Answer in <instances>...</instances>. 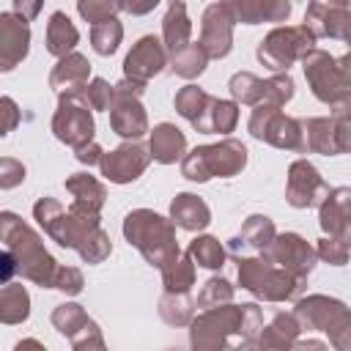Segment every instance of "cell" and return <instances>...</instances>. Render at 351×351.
<instances>
[{
  "instance_id": "obj_31",
  "label": "cell",
  "mask_w": 351,
  "mask_h": 351,
  "mask_svg": "<svg viewBox=\"0 0 351 351\" xmlns=\"http://www.w3.org/2000/svg\"><path fill=\"white\" fill-rule=\"evenodd\" d=\"M274 236H277L274 222H271L266 214H250V217L244 219V225H241V233L230 241V247H233V250H239V247H252V250L263 252Z\"/></svg>"
},
{
  "instance_id": "obj_5",
  "label": "cell",
  "mask_w": 351,
  "mask_h": 351,
  "mask_svg": "<svg viewBox=\"0 0 351 351\" xmlns=\"http://www.w3.org/2000/svg\"><path fill=\"white\" fill-rule=\"evenodd\" d=\"M302 69L313 96L335 110L348 107L351 101V71L348 58H332L324 49H313L302 58Z\"/></svg>"
},
{
  "instance_id": "obj_4",
  "label": "cell",
  "mask_w": 351,
  "mask_h": 351,
  "mask_svg": "<svg viewBox=\"0 0 351 351\" xmlns=\"http://www.w3.org/2000/svg\"><path fill=\"white\" fill-rule=\"evenodd\" d=\"M33 217L44 228V233L66 250H77L96 228H101L99 214L85 211L74 203L63 208L55 197H38L33 206Z\"/></svg>"
},
{
  "instance_id": "obj_41",
  "label": "cell",
  "mask_w": 351,
  "mask_h": 351,
  "mask_svg": "<svg viewBox=\"0 0 351 351\" xmlns=\"http://www.w3.org/2000/svg\"><path fill=\"white\" fill-rule=\"evenodd\" d=\"M230 302H233V285L225 277H211V280L203 282L195 307L211 310V307H222V304H230Z\"/></svg>"
},
{
  "instance_id": "obj_9",
  "label": "cell",
  "mask_w": 351,
  "mask_h": 351,
  "mask_svg": "<svg viewBox=\"0 0 351 351\" xmlns=\"http://www.w3.org/2000/svg\"><path fill=\"white\" fill-rule=\"evenodd\" d=\"M236 263H239L236 266L239 285L263 302H288L302 288L296 277L277 269L266 258H239Z\"/></svg>"
},
{
  "instance_id": "obj_43",
  "label": "cell",
  "mask_w": 351,
  "mask_h": 351,
  "mask_svg": "<svg viewBox=\"0 0 351 351\" xmlns=\"http://www.w3.org/2000/svg\"><path fill=\"white\" fill-rule=\"evenodd\" d=\"M77 11H80V16L85 22L99 25V22L115 19V14L123 11V3H118V0H80L77 3Z\"/></svg>"
},
{
  "instance_id": "obj_8",
  "label": "cell",
  "mask_w": 351,
  "mask_h": 351,
  "mask_svg": "<svg viewBox=\"0 0 351 351\" xmlns=\"http://www.w3.org/2000/svg\"><path fill=\"white\" fill-rule=\"evenodd\" d=\"M313 49H315V36L304 25H285L269 30L266 38L258 44L255 55L269 71L288 74V69Z\"/></svg>"
},
{
  "instance_id": "obj_58",
  "label": "cell",
  "mask_w": 351,
  "mask_h": 351,
  "mask_svg": "<svg viewBox=\"0 0 351 351\" xmlns=\"http://www.w3.org/2000/svg\"><path fill=\"white\" fill-rule=\"evenodd\" d=\"M170 351H178V348H170Z\"/></svg>"
},
{
  "instance_id": "obj_18",
  "label": "cell",
  "mask_w": 351,
  "mask_h": 351,
  "mask_svg": "<svg viewBox=\"0 0 351 351\" xmlns=\"http://www.w3.org/2000/svg\"><path fill=\"white\" fill-rule=\"evenodd\" d=\"M165 66H167V49L162 44V38L143 36V38H137V44L129 49V55L123 60V80L148 85V80L156 77Z\"/></svg>"
},
{
  "instance_id": "obj_57",
  "label": "cell",
  "mask_w": 351,
  "mask_h": 351,
  "mask_svg": "<svg viewBox=\"0 0 351 351\" xmlns=\"http://www.w3.org/2000/svg\"><path fill=\"white\" fill-rule=\"evenodd\" d=\"M230 351H258V346H255V340H241V343H236Z\"/></svg>"
},
{
  "instance_id": "obj_24",
  "label": "cell",
  "mask_w": 351,
  "mask_h": 351,
  "mask_svg": "<svg viewBox=\"0 0 351 351\" xmlns=\"http://www.w3.org/2000/svg\"><path fill=\"white\" fill-rule=\"evenodd\" d=\"M170 222L178 225L181 230L195 233V230L208 228V222H211V208L206 206L203 197H197V195H192V192H178V195L173 197V203H170Z\"/></svg>"
},
{
  "instance_id": "obj_42",
  "label": "cell",
  "mask_w": 351,
  "mask_h": 351,
  "mask_svg": "<svg viewBox=\"0 0 351 351\" xmlns=\"http://www.w3.org/2000/svg\"><path fill=\"white\" fill-rule=\"evenodd\" d=\"M293 99V80L291 74H274L269 80H263V101L269 107H282Z\"/></svg>"
},
{
  "instance_id": "obj_32",
  "label": "cell",
  "mask_w": 351,
  "mask_h": 351,
  "mask_svg": "<svg viewBox=\"0 0 351 351\" xmlns=\"http://www.w3.org/2000/svg\"><path fill=\"white\" fill-rule=\"evenodd\" d=\"M30 315V293L22 282H8L0 288V324H22Z\"/></svg>"
},
{
  "instance_id": "obj_35",
  "label": "cell",
  "mask_w": 351,
  "mask_h": 351,
  "mask_svg": "<svg viewBox=\"0 0 351 351\" xmlns=\"http://www.w3.org/2000/svg\"><path fill=\"white\" fill-rule=\"evenodd\" d=\"M159 318L170 326H186L195 318V302L189 299V293H162Z\"/></svg>"
},
{
  "instance_id": "obj_12",
  "label": "cell",
  "mask_w": 351,
  "mask_h": 351,
  "mask_svg": "<svg viewBox=\"0 0 351 351\" xmlns=\"http://www.w3.org/2000/svg\"><path fill=\"white\" fill-rule=\"evenodd\" d=\"M302 137H304V151L324 154V156H337L351 148V121H348V107L337 110L329 118H302Z\"/></svg>"
},
{
  "instance_id": "obj_11",
  "label": "cell",
  "mask_w": 351,
  "mask_h": 351,
  "mask_svg": "<svg viewBox=\"0 0 351 351\" xmlns=\"http://www.w3.org/2000/svg\"><path fill=\"white\" fill-rule=\"evenodd\" d=\"M247 129L261 143H269V145L282 148V151H299V154H304V137H302L299 118L285 115L280 107L258 104L252 110V115H250Z\"/></svg>"
},
{
  "instance_id": "obj_34",
  "label": "cell",
  "mask_w": 351,
  "mask_h": 351,
  "mask_svg": "<svg viewBox=\"0 0 351 351\" xmlns=\"http://www.w3.org/2000/svg\"><path fill=\"white\" fill-rule=\"evenodd\" d=\"M93 324V318L85 313V307L82 304H77V302H63V304H58L55 310H52V326L63 335V337H77L82 329H88Z\"/></svg>"
},
{
  "instance_id": "obj_48",
  "label": "cell",
  "mask_w": 351,
  "mask_h": 351,
  "mask_svg": "<svg viewBox=\"0 0 351 351\" xmlns=\"http://www.w3.org/2000/svg\"><path fill=\"white\" fill-rule=\"evenodd\" d=\"M25 181V165L14 156H0V189H14Z\"/></svg>"
},
{
  "instance_id": "obj_33",
  "label": "cell",
  "mask_w": 351,
  "mask_h": 351,
  "mask_svg": "<svg viewBox=\"0 0 351 351\" xmlns=\"http://www.w3.org/2000/svg\"><path fill=\"white\" fill-rule=\"evenodd\" d=\"M162 271V285L165 293H189L195 285V263L186 252H181L176 261H170Z\"/></svg>"
},
{
  "instance_id": "obj_40",
  "label": "cell",
  "mask_w": 351,
  "mask_h": 351,
  "mask_svg": "<svg viewBox=\"0 0 351 351\" xmlns=\"http://www.w3.org/2000/svg\"><path fill=\"white\" fill-rule=\"evenodd\" d=\"M208 93L203 90V88H197V85H184L178 93H176V112L181 115V118H186L189 123H195L197 118H200V112L206 110V104H208Z\"/></svg>"
},
{
  "instance_id": "obj_26",
  "label": "cell",
  "mask_w": 351,
  "mask_h": 351,
  "mask_svg": "<svg viewBox=\"0 0 351 351\" xmlns=\"http://www.w3.org/2000/svg\"><path fill=\"white\" fill-rule=\"evenodd\" d=\"M230 11L236 22L258 25V22H285L291 14L288 0H230Z\"/></svg>"
},
{
  "instance_id": "obj_38",
  "label": "cell",
  "mask_w": 351,
  "mask_h": 351,
  "mask_svg": "<svg viewBox=\"0 0 351 351\" xmlns=\"http://www.w3.org/2000/svg\"><path fill=\"white\" fill-rule=\"evenodd\" d=\"M230 88V96L236 104H250V107H258L263 101V80L255 77L252 71H236L228 82Z\"/></svg>"
},
{
  "instance_id": "obj_2",
  "label": "cell",
  "mask_w": 351,
  "mask_h": 351,
  "mask_svg": "<svg viewBox=\"0 0 351 351\" xmlns=\"http://www.w3.org/2000/svg\"><path fill=\"white\" fill-rule=\"evenodd\" d=\"M0 241L14 255L16 271L25 280H30L41 288L55 285V274H58L60 263L47 252L41 236L16 211H0Z\"/></svg>"
},
{
  "instance_id": "obj_55",
  "label": "cell",
  "mask_w": 351,
  "mask_h": 351,
  "mask_svg": "<svg viewBox=\"0 0 351 351\" xmlns=\"http://www.w3.org/2000/svg\"><path fill=\"white\" fill-rule=\"evenodd\" d=\"M14 351H47V348H44V343H38L36 337H22V340L14 346Z\"/></svg>"
},
{
  "instance_id": "obj_46",
  "label": "cell",
  "mask_w": 351,
  "mask_h": 351,
  "mask_svg": "<svg viewBox=\"0 0 351 351\" xmlns=\"http://www.w3.org/2000/svg\"><path fill=\"white\" fill-rule=\"evenodd\" d=\"M315 258H324L332 266H343L348 261V239H332V236L321 239L315 247Z\"/></svg>"
},
{
  "instance_id": "obj_21",
  "label": "cell",
  "mask_w": 351,
  "mask_h": 351,
  "mask_svg": "<svg viewBox=\"0 0 351 351\" xmlns=\"http://www.w3.org/2000/svg\"><path fill=\"white\" fill-rule=\"evenodd\" d=\"M348 219H351V189L335 186L318 206L321 230L332 239H348Z\"/></svg>"
},
{
  "instance_id": "obj_23",
  "label": "cell",
  "mask_w": 351,
  "mask_h": 351,
  "mask_svg": "<svg viewBox=\"0 0 351 351\" xmlns=\"http://www.w3.org/2000/svg\"><path fill=\"white\" fill-rule=\"evenodd\" d=\"M90 80V63L85 55L80 52H71L66 58H60L55 63V69L49 71V88L60 93H80Z\"/></svg>"
},
{
  "instance_id": "obj_22",
  "label": "cell",
  "mask_w": 351,
  "mask_h": 351,
  "mask_svg": "<svg viewBox=\"0 0 351 351\" xmlns=\"http://www.w3.org/2000/svg\"><path fill=\"white\" fill-rule=\"evenodd\" d=\"M148 154L159 165H173L186 154V137L176 123H156L148 129Z\"/></svg>"
},
{
  "instance_id": "obj_15",
  "label": "cell",
  "mask_w": 351,
  "mask_h": 351,
  "mask_svg": "<svg viewBox=\"0 0 351 351\" xmlns=\"http://www.w3.org/2000/svg\"><path fill=\"white\" fill-rule=\"evenodd\" d=\"M329 184L324 176L310 165L307 159H293L288 167V184H285V200L293 208H313L321 206V200L329 195Z\"/></svg>"
},
{
  "instance_id": "obj_17",
  "label": "cell",
  "mask_w": 351,
  "mask_h": 351,
  "mask_svg": "<svg viewBox=\"0 0 351 351\" xmlns=\"http://www.w3.org/2000/svg\"><path fill=\"white\" fill-rule=\"evenodd\" d=\"M304 27L315 36V41L321 36L337 38V41H348V27H351V5L348 3H326V0H315L307 5L304 11Z\"/></svg>"
},
{
  "instance_id": "obj_28",
  "label": "cell",
  "mask_w": 351,
  "mask_h": 351,
  "mask_svg": "<svg viewBox=\"0 0 351 351\" xmlns=\"http://www.w3.org/2000/svg\"><path fill=\"white\" fill-rule=\"evenodd\" d=\"M77 44H80V33H77L74 22L69 19V14L52 11V16L47 22V52L60 60V58L71 55Z\"/></svg>"
},
{
  "instance_id": "obj_20",
  "label": "cell",
  "mask_w": 351,
  "mask_h": 351,
  "mask_svg": "<svg viewBox=\"0 0 351 351\" xmlns=\"http://www.w3.org/2000/svg\"><path fill=\"white\" fill-rule=\"evenodd\" d=\"M110 126L115 134H121L123 140H140L148 132V115L145 107L140 104V99L118 93L112 88V104H110Z\"/></svg>"
},
{
  "instance_id": "obj_19",
  "label": "cell",
  "mask_w": 351,
  "mask_h": 351,
  "mask_svg": "<svg viewBox=\"0 0 351 351\" xmlns=\"http://www.w3.org/2000/svg\"><path fill=\"white\" fill-rule=\"evenodd\" d=\"M30 52V25L14 11H0V71H14Z\"/></svg>"
},
{
  "instance_id": "obj_49",
  "label": "cell",
  "mask_w": 351,
  "mask_h": 351,
  "mask_svg": "<svg viewBox=\"0 0 351 351\" xmlns=\"http://www.w3.org/2000/svg\"><path fill=\"white\" fill-rule=\"evenodd\" d=\"M71 351H107L99 324L93 321L88 329H82L77 337H71Z\"/></svg>"
},
{
  "instance_id": "obj_1",
  "label": "cell",
  "mask_w": 351,
  "mask_h": 351,
  "mask_svg": "<svg viewBox=\"0 0 351 351\" xmlns=\"http://www.w3.org/2000/svg\"><path fill=\"white\" fill-rule=\"evenodd\" d=\"M263 326L258 304H222L203 310L189 324L192 351H230L241 340H255Z\"/></svg>"
},
{
  "instance_id": "obj_50",
  "label": "cell",
  "mask_w": 351,
  "mask_h": 351,
  "mask_svg": "<svg viewBox=\"0 0 351 351\" xmlns=\"http://www.w3.org/2000/svg\"><path fill=\"white\" fill-rule=\"evenodd\" d=\"M22 121V112H19V104L11 99V96H0V137L11 134Z\"/></svg>"
},
{
  "instance_id": "obj_3",
  "label": "cell",
  "mask_w": 351,
  "mask_h": 351,
  "mask_svg": "<svg viewBox=\"0 0 351 351\" xmlns=\"http://www.w3.org/2000/svg\"><path fill=\"white\" fill-rule=\"evenodd\" d=\"M123 236L156 269H165L170 261H176L181 255L178 239H176V225L170 222V217H162L151 208L129 211L123 219Z\"/></svg>"
},
{
  "instance_id": "obj_10",
  "label": "cell",
  "mask_w": 351,
  "mask_h": 351,
  "mask_svg": "<svg viewBox=\"0 0 351 351\" xmlns=\"http://www.w3.org/2000/svg\"><path fill=\"white\" fill-rule=\"evenodd\" d=\"M93 132H96L93 112L85 101L82 90L80 93H60L58 110L52 115V134L77 151V148L93 143Z\"/></svg>"
},
{
  "instance_id": "obj_44",
  "label": "cell",
  "mask_w": 351,
  "mask_h": 351,
  "mask_svg": "<svg viewBox=\"0 0 351 351\" xmlns=\"http://www.w3.org/2000/svg\"><path fill=\"white\" fill-rule=\"evenodd\" d=\"M77 252H80V258H82L85 263H101V261L112 252V241H110V236H107L104 228H96V230L77 247Z\"/></svg>"
},
{
  "instance_id": "obj_14",
  "label": "cell",
  "mask_w": 351,
  "mask_h": 351,
  "mask_svg": "<svg viewBox=\"0 0 351 351\" xmlns=\"http://www.w3.org/2000/svg\"><path fill=\"white\" fill-rule=\"evenodd\" d=\"M233 11L230 3H211L203 11L200 19V49L206 52V58L219 60L233 49Z\"/></svg>"
},
{
  "instance_id": "obj_53",
  "label": "cell",
  "mask_w": 351,
  "mask_h": 351,
  "mask_svg": "<svg viewBox=\"0 0 351 351\" xmlns=\"http://www.w3.org/2000/svg\"><path fill=\"white\" fill-rule=\"evenodd\" d=\"M11 11H14L16 16H22L25 22H30V19H33V16L41 11V3H25V0H16Z\"/></svg>"
},
{
  "instance_id": "obj_54",
  "label": "cell",
  "mask_w": 351,
  "mask_h": 351,
  "mask_svg": "<svg viewBox=\"0 0 351 351\" xmlns=\"http://www.w3.org/2000/svg\"><path fill=\"white\" fill-rule=\"evenodd\" d=\"M291 351H329V346H324L321 340H296Z\"/></svg>"
},
{
  "instance_id": "obj_47",
  "label": "cell",
  "mask_w": 351,
  "mask_h": 351,
  "mask_svg": "<svg viewBox=\"0 0 351 351\" xmlns=\"http://www.w3.org/2000/svg\"><path fill=\"white\" fill-rule=\"evenodd\" d=\"M82 285H85V280H82V271L77 266H60L58 274H55V285L52 288L63 291L66 296H77L82 291Z\"/></svg>"
},
{
  "instance_id": "obj_25",
  "label": "cell",
  "mask_w": 351,
  "mask_h": 351,
  "mask_svg": "<svg viewBox=\"0 0 351 351\" xmlns=\"http://www.w3.org/2000/svg\"><path fill=\"white\" fill-rule=\"evenodd\" d=\"M299 332L302 326L293 313H277L269 326H261L255 346L258 351H291V346L299 340Z\"/></svg>"
},
{
  "instance_id": "obj_51",
  "label": "cell",
  "mask_w": 351,
  "mask_h": 351,
  "mask_svg": "<svg viewBox=\"0 0 351 351\" xmlns=\"http://www.w3.org/2000/svg\"><path fill=\"white\" fill-rule=\"evenodd\" d=\"M101 154H104V151H101V145H99L96 140L74 151V156H77V162H82V165H88V167H90V165H99V162H101Z\"/></svg>"
},
{
  "instance_id": "obj_16",
  "label": "cell",
  "mask_w": 351,
  "mask_h": 351,
  "mask_svg": "<svg viewBox=\"0 0 351 351\" xmlns=\"http://www.w3.org/2000/svg\"><path fill=\"white\" fill-rule=\"evenodd\" d=\"M148 165H151V154L137 140H126L123 145L112 148L110 154H101V162H99L101 176L107 181H112V184H132V181H137L145 173Z\"/></svg>"
},
{
  "instance_id": "obj_52",
  "label": "cell",
  "mask_w": 351,
  "mask_h": 351,
  "mask_svg": "<svg viewBox=\"0 0 351 351\" xmlns=\"http://www.w3.org/2000/svg\"><path fill=\"white\" fill-rule=\"evenodd\" d=\"M16 274V261L8 250H0V288H5Z\"/></svg>"
},
{
  "instance_id": "obj_37",
  "label": "cell",
  "mask_w": 351,
  "mask_h": 351,
  "mask_svg": "<svg viewBox=\"0 0 351 351\" xmlns=\"http://www.w3.org/2000/svg\"><path fill=\"white\" fill-rule=\"evenodd\" d=\"M206 63H208L206 52L200 49V44H192V41H189L184 49H178V52L170 55V66H173V71H176L178 77H184V80H195V77H200V74L206 71Z\"/></svg>"
},
{
  "instance_id": "obj_30",
  "label": "cell",
  "mask_w": 351,
  "mask_h": 351,
  "mask_svg": "<svg viewBox=\"0 0 351 351\" xmlns=\"http://www.w3.org/2000/svg\"><path fill=\"white\" fill-rule=\"evenodd\" d=\"M66 189L71 192L74 206H80L85 211H93V214H99L101 206H104V200H107L104 184L96 176H90V173H74V176H69L66 178Z\"/></svg>"
},
{
  "instance_id": "obj_36",
  "label": "cell",
  "mask_w": 351,
  "mask_h": 351,
  "mask_svg": "<svg viewBox=\"0 0 351 351\" xmlns=\"http://www.w3.org/2000/svg\"><path fill=\"white\" fill-rule=\"evenodd\" d=\"M186 255L192 258L195 266H203V269H222L225 266V247L214 236H197V239H192Z\"/></svg>"
},
{
  "instance_id": "obj_7",
  "label": "cell",
  "mask_w": 351,
  "mask_h": 351,
  "mask_svg": "<svg viewBox=\"0 0 351 351\" xmlns=\"http://www.w3.org/2000/svg\"><path fill=\"white\" fill-rule=\"evenodd\" d=\"M293 318L299 321L302 329H321L329 335V343L335 351H351V313L340 299L313 293L296 302Z\"/></svg>"
},
{
  "instance_id": "obj_45",
  "label": "cell",
  "mask_w": 351,
  "mask_h": 351,
  "mask_svg": "<svg viewBox=\"0 0 351 351\" xmlns=\"http://www.w3.org/2000/svg\"><path fill=\"white\" fill-rule=\"evenodd\" d=\"M82 96H85V101H88L90 110L104 112V110H110V104H112V85H110L107 80H101V77H93V80L82 88Z\"/></svg>"
},
{
  "instance_id": "obj_6",
  "label": "cell",
  "mask_w": 351,
  "mask_h": 351,
  "mask_svg": "<svg viewBox=\"0 0 351 351\" xmlns=\"http://www.w3.org/2000/svg\"><path fill=\"white\" fill-rule=\"evenodd\" d=\"M247 167V145L241 140L225 137L214 145H197L181 159V176L189 181L230 178Z\"/></svg>"
},
{
  "instance_id": "obj_29",
  "label": "cell",
  "mask_w": 351,
  "mask_h": 351,
  "mask_svg": "<svg viewBox=\"0 0 351 351\" xmlns=\"http://www.w3.org/2000/svg\"><path fill=\"white\" fill-rule=\"evenodd\" d=\"M192 38V22L186 16V5L184 3H170L167 14L162 19V44L165 49L173 55L178 49H184Z\"/></svg>"
},
{
  "instance_id": "obj_13",
  "label": "cell",
  "mask_w": 351,
  "mask_h": 351,
  "mask_svg": "<svg viewBox=\"0 0 351 351\" xmlns=\"http://www.w3.org/2000/svg\"><path fill=\"white\" fill-rule=\"evenodd\" d=\"M263 258L277 269L288 271L291 277H296L299 282H304V277L315 266V247L304 241L299 233H277L263 250Z\"/></svg>"
},
{
  "instance_id": "obj_56",
  "label": "cell",
  "mask_w": 351,
  "mask_h": 351,
  "mask_svg": "<svg viewBox=\"0 0 351 351\" xmlns=\"http://www.w3.org/2000/svg\"><path fill=\"white\" fill-rule=\"evenodd\" d=\"M159 3L156 0H148V3H123V11H132V14H145V11H154Z\"/></svg>"
},
{
  "instance_id": "obj_39",
  "label": "cell",
  "mask_w": 351,
  "mask_h": 351,
  "mask_svg": "<svg viewBox=\"0 0 351 351\" xmlns=\"http://www.w3.org/2000/svg\"><path fill=\"white\" fill-rule=\"evenodd\" d=\"M121 38H123V25L118 22V16L99 22V25H90V47L99 55H112L118 49Z\"/></svg>"
},
{
  "instance_id": "obj_27",
  "label": "cell",
  "mask_w": 351,
  "mask_h": 351,
  "mask_svg": "<svg viewBox=\"0 0 351 351\" xmlns=\"http://www.w3.org/2000/svg\"><path fill=\"white\" fill-rule=\"evenodd\" d=\"M236 123H239V104L211 96L200 118L192 123V129L200 134H228L236 129Z\"/></svg>"
}]
</instances>
